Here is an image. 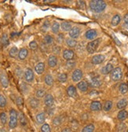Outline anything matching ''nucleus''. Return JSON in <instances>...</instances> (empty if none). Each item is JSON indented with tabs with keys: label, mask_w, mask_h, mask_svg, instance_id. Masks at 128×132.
<instances>
[{
	"label": "nucleus",
	"mask_w": 128,
	"mask_h": 132,
	"mask_svg": "<svg viewBox=\"0 0 128 132\" xmlns=\"http://www.w3.org/2000/svg\"><path fill=\"white\" fill-rule=\"evenodd\" d=\"M46 96V91L44 89H39L36 91V97H43Z\"/></svg>",
	"instance_id": "a18cd8bd"
},
{
	"label": "nucleus",
	"mask_w": 128,
	"mask_h": 132,
	"mask_svg": "<svg viewBox=\"0 0 128 132\" xmlns=\"http://www.w3.org/2000/svg\"><path fill=\"white\" fill-rule=\"evenodd\" d=\"M77 5H78V6L80 9L83 10L85 8V2H83V1H78L77 2Z\"/></svg>",
	"instance_id": "3c124183"
},
{
	"label": "nucleus",
	"mask_w": 128,
	"mask_h": 132,
	"mask_svg": "<svg viewBox=\"0 0 128 132\" xmlns=\"http://www.w3.org/2000/svg\"><path fill=\"white\" fill-rule=\"evenodd\" d=\"M16 103H17L18 105L20 106V107L22 106V105H23V99L21 97H17V100H16Z\"/></svg>",
	"instance_id": "8fccbe9b"
},
{
	"label": "nucleus",
	"mask_w": 128,
	"mask_h": 132,
	"mask_svg": "<svg viewBox=\"0 0 128 132\" xmlns=\"http://www.w3.org/2000/svg\"><path fill=\"white\" fill-rule=\"evenodd\" d=\"M98 36V32L94 29H90L85 33V36L87 39H94Z\"/></svg>",
	"instance_id": "ddd939ff"
},
{
	"label": "nucleus",
	"mask_w": 128,
	"mask_h": 132,
	"mask_svg": "<svg viewBox=\"0 0 128 132\" xmlns=\"http://www.w3.org/2000/svg\"><path fill=\"white\" fill-rule=\"evenodd\" d=\"M1 43L3 44V46L4 47L7 46L10 43L9 42V38H8V36L6 34H3V36H2V39H1Z\"/></svg>",
	"instance_id": "c756f323"
},
{
	"label": "nucleus",
	"mask_w": 128,
	"mask_h": 132,
	"mask_svg": "<svg viewBox=\"0 0 128 132\" xmlns=\"http://www.w3.org/2000/svg\"><path fill=\"white\" fill-rule=\"evenodd\" d=\"M61 29L65 31H69L71 29H72V24L71 23L69 22H67V21H64L61 23Z\"/></svg>",
	"instance_id": "393cba45"
},
{
	"label": "nucleus",
	"mask_w": 128,
	"mask_h": 132,
	"mask_svg": "<svg viewBox=\"0 0 128 132\" xmlns=\"http://www.w3.org/2000/svg\"><path fill=\"white\" fill-rule=\"evenodd\" d=\"M112 107H113V102H112L111 101H107V102H105V103L104 104L103 109H104L105 112H108L109 110H111Z\"/></svg>",
	"instance_id": "c9c22d12"
},
{
	"label": "nucleus",
	"mask_w": 128,
	"mask_h": 132,
	"mask_svg": "<svg viewBox=\"0 0 128 132\" xmlns=\"http://www.w3.org/2000/svg\"><path fill=\"white\" fill-rule=\"evenodd\" d=\"M101 39H94L93 41L90 42L87 46V51H88L89 54H93L96 51L101 43Z\"/></svg>",
	"instance_id": "7ed1b4c3"
},
{
	"label": "nucleus",
	"mask_w": 128,
	"mask_h": 132,
	"mask_svg": "<svg viewBox=\"0 0 128 132\" xmlns=\"http://www.w3.org/2000/svg\"><path fill=\"white\" fill-rule=\"evenodd\" d=\"M120 91L121 94H125L128 92V86L126 84H121L120 86Z\"/></svg>",
	"instance_id": "f704fd0d"
},
{
	"label": "nucleus",
	"mask_w": 128,
	"mask_h": 132,
	"mask_svg": "<svg viewBox=\"0 0 128 132\" xmlns=\"http://www.w3.org/2000/svg\"><path fill=\"white\" fill-rule=\"evenodd\" d=\"M79 123L75 120H72V122H71V130L73 132H76L78 130V129H79Z\"/></svg>",
	"instance_id": "7c9ffc66"
},
{
	"label": "nucleus",
	"mask_w": 128,
	"mask_h": 132,
	"mask_svg": "<svg viewBox=\"0 0 128 132\" xmlns=\"http://www.w3.org/2000/svg\"><path fill=\"white\" fill-rule=\"evenodd\" d=\"M64 39V36H63V34H59L58 35V37H57V42L58 43H61L62 40Z\"/></svg>",
	"instance_id": "864d4df0"
},
{
	"label": "nucleus",
	"mask_w": 128,
	"mask_h": 132,
	"mask_svg": "<svg viewBox=\"0 0 128 132\" xmlns=\"http://www.w3.org/2000/svg\"><path fill=\"white\" fill-rule=\"evenodd\" d=\"M89 84L93 87H99L101 85V80L98 76H93L90 79Z\"/></svg>",
	"instance_id": "0eeeda50"
},
{
	"label": "nucleus",
	"mask_w": 128,
	"mask_h": 132,
	"mask_svg": "<svg viewBox=\"0 0 128 132\" xmlns=\"http://www.w3.org/2000/svg\"><path fill=\"white\" fill-rule=\"evenodd\" d=\"M83 78V72L80 69H75L72 72V79L74 82H79Z\"/></svg>",
	"instance_id": "423d86ee"
},
{
	"label": "nucleus",
	"mask_w": 128,
	"mask_h": 132,
	"mask_svg": "<svg viewBox=\"0 0 128 132\" xmlns=\"http://www.w3.org/2000/svg\"><path fill=\"white\" fill-rule=\"evenodd\" d=\"M90 8L95 13H101L106 8V3L102 0H93L90 2Z\"/></svg>",
	"instance_id": "f257e3e1"
},
{
	"label": "nucleus",
	"mask_w": 128,
	"mask_h": 132,
	"mask_svg": "<svg viewBox=\"0 0 128 132\" xmlns=\"http://www.w3.org/2000/svg\"><path fill=\"white\" fill-rule=\"evenodd\" d=\"M77 87L79 89V90H81L83 92H85L88 89V84L86 81H80L77 84Z\"/></svg>",
	"instance_id": "aec40b11"
},
{
	"label": "nucleus",
	"mask_w": 128,
	"mask_h": 132,
	"mask_svg": "<svg viewBox=\"0 0 128 132\" xmlns=\"http://www.w3.org/2000/svg\"><path fill=\"white\" fill-rule=\"evenodd\" d=\"M29 47L31 50H32V51H36L38 48V44L36 41H31L30 43H29Z\"/></svg>",
	"instance_id": "49530a36"
},
{
	"label": "nucleus",
	"mask_w": 128,
	"mask_h": 132,
	"mask_svg": "<svg viewBox=\"0 0 128 132\" xmlns=\"http://www.w3.org/2000/svg\"><path fill=\"white\" fill-rule=\"evenodd\" d=\"M24 79L27 82H31L34 79V72L31 69H27L24 72Z\"/></svg>",
	"instance_id": "9d476101"
},
{
	"label": "nucleus",
	"mask_w": 128,
	"mask_h": 132,
	"mask_svg": "<svg viewBox=\"0 0 128 132\" xmlns=\"http://www.w3.org/2000/svg\"><path fill=\"white\" fill-rule=\"evenodd\" d=\"M105 59V57L102 54H98V55H95L92 57L91 59V62L93 64H101Z\"/></svg>",
	"instance_id": "9b49d317"
},
{
	"label": "nucleus",
	"mask_w": 128,
	"mask_h": 132,
	"mask_svg": "<svg viewBox=\"0 0 128 132\" xmlns=\"http://www.w3.org/2000/svg\"><path fill=\"white\" fill-rule=\"evenodd\" d=\"M0 46H1V41H0Z\"/></svg>",
	"instance_id": "bf43d9fd"
},
{
	"label": "nucleus",
	"mask_w": 128,
	"mask_h": 132,
	"mask_svg": "<svg viewBox=\"0 0 128 132\" xmlns=\"http://www.w3.org/2000/svg\"><path fill=\"white\" fill-rule=\"evenodd\" d=\"M41 130L42 132H51V129L49 124L47 123H44L42 127H41Z\"/></svg>",
	"instance_id": "c03bdc74"
},
{
	"label": "nucleus",
	"mask_w": 128,
	"mask_h": 132,
	"mask_svg": "<svg viewBox=\"0 0 128 132\" xmlns=\"http://www.w3.org/2000/svg\"><path fill=\"white\" fill-rule=\"evenodd\" d=\"M36 121L39 124H42L45 122V120H46V116H45V113L44 112H40L39 114L36 115Z\"/></svg>",
	"instance_id": "4be33fe9"
},
{
	"label": "nucleus",
	"mask_w": 128,
	"mask_h": 132,
	"mask_svg": "<svg viewBox=\"0 0 128 132\" xmlns=\"http://www.w3.org/2000/svg\"><path fill=\"white\" fill-rule=\"evenodd\" d=\"M0 82L4 88L8 87L9 86V79L6 73L3 70H0Z\"/></svg>",
	"instance_id": "39448f33"
},
{
	"label": "nucleus",
	"mask_w": 128,
	"mask_h": 132,
	"mask_svg": "<svg viewBox=\"0 0 128 132\" xmlns=\"http://www.w3.org/2000/svg\"><path fill=\"white\" fill-rule=\"evenodd\" d=\"M6 104H7L6 98L3 94H0V107L4 108V107H6Z\"/></svg>",
	"instance_id": "ea45409f"
},
{
	"label": "nucleus",
	"mask_w": 128,
	"mask_h": 132,
	"mask_svg": "<svg viewBox=\"0 0 128 132\" xmlns=\"http://www.w3.org/2000/svg\"><path fill=\"white\" fill-rule=\"evenodd\" d=\"M21 90H22L23 93L26 94L28 93V87L27 86V84H25V82H22L21 85Z\"/></svg>",
	"instance_id": "de8ad7c7"
},
{
	"label": "nucleus",
	"mask_w": 128,
	"mask_h": 132,
	"mask_svg": "<svg viewBox=\"0 0 128 132\" xmlns=\"http://www.w3.org/2000/svg\"><path fill=\"white\" fill-rule=\"evenodd\" d=\"M0 121L1 123L5 125L7 123V116L6 112H1L0 113Z\"/></svg>",
	"instance_id": "4c0bfd02"
},
{
	"label": "nucleus",
	"mask_w": 128,
	"mask_h": 132,
	"mask_svg": "<svg viewBox=\"0 0 128 132\" xmlns=\"http://www.w3.org/2000/svg\"><path fill=\"white\" fill-rule=\"evenodd\" d=\"M44 103H45L46 106H47V107H49V108L52 107L54 103V99L53 96L51 94H46L45 96Z\"/></svg>",
	"instance_id": "f8f14e48"
},
{
	"label": "nucleus",
	"mask_w": 128,
	"mask_h": 132,
	"mask_svg": "<svg viewBox=\"0 0 128 132\" xmlns=\"http://www.w3.org/2000/svg\"><path fill=\"white\" fill-rule=\"evenodd\" d=\"M44 80H45V82L46 84L48 85V86H52L54 84V78L50 74H47L45 78H44Z\"/></svg>",
	"instance_id": "a878e982"
},
{
	"label": "nucleus",
	"mask_w": 128,
	"mask_h": 132,
	"mask_svg": "<svg viewBox=\"0 0 128 132\" xmlns=\"http://www.w3.org/2000/svg\"><path fill=\"white\" fill-rule=\"evenodd\" d=\"M66 43L69 47H75V46L77 45V42L75 41V39H68L66 40Z\"/></svg>",
	"instance_id": "79ce46f5"
},
{
	"label": "nucleus",
	"mask_w": 128,
	"mask_h": 132,
	"mask_svg": "<svg viewBox=\"0 0 128 132\" xmlns=\"http://www.w3.org/2000/svg\"><path fill=\"white\" fill-rule=\"evenodd\" d=\"M127 117H128V112H127L126 110H121V111L118 113V115H117V118H118V120H121V121L125 120L127 118Z\"/></svg>",
	"instance_id": "412c9836"
},
{
	"label": "nucleus",
	"mask_w": 128,
	"mask_h": 132,
	"mask_svg": "<svg viewBox=\"0 0 128 132\" xmlns=\"http://www.w3.org/2000/svg\"><path fill=\"white\" fill-rule=\"evenodd\" d=\"M44 42H45L46 44L50 45V44L53 43V42H54V38H53L51 36H50V35H46V36L44 37Z\"/></svg>",
	"instance_id": "a19ab883"
},
{
	"label": "nucleus",
	"mask_w": 128,
	"mask_h": 132,
	"mask_svg": "<svg viewBox=\"0 0 128 132\" xmlns=\"http://www.w3.org/2000/svg\"><path fill=\"white\" fill-rule=\"evenodd\" d=\"M74 57H75V53L72 50L68 49V50H65V51H63V57L67 61L72 60Z\"/></svg>",
	"instance_id": "1a4fd4ad"
},
{
	"label": "nucleus",
	"mask_w": 128,
	"mask_h": 132,
	"mask_svg": "<svg viewBox=\"0 0 128 132\" xmlns=\"http://www.w3.org/2000/svg\"><path fill=\"white\" fill-rule=\"evenodd\" d=\"M94 129H95L94 125L90 123V124H88L86 127H84L83 130H82V132H93Z\"/></svg>",
	"instance_id": "2f4dec72"
},
{
	"label": "nucleus",
	"mask_w": 128,
	"mask_h": 132,
	"mask_svg": "<svg viewBox=\"0 0 128 132\" xmlns=\"http://www.w3.org/2000/svg\"><path fill=\"white\" fill-rule=\"evenodd\" d=\"M44 70H45V64L43 62H39L36 65L35 71L37 74L39 75L42 74L44 72Z\"/></svg>",
	"instance_id": "a211bd4d"
},
{
	"label": "nucleus",
	"mask_w": 128,
	"mask_h": 132,
	"mask_svg": "<svg viewBox=\"0 0 128 132\" xmlns=\"http://www.w3.org/2000/svg\"><path fill=\"white\" fill-rule=\"evenodd\" d=\"M49 27H50V21H46L43 23L42 26V30L43 31H46L48 28H49Z\"/></svg>",
	"instance_id": "09e8293b"
},
{
	"label": "nucleus",
	"mask_w": 128,
	"mask_h": 132,
	"mask_svg": "<svg viewBox=\"0 0 128 132\" xmlns=\"http://www.w3.org/2000/svg\"><path fill=\"white\" fill-rule=\"evenodd\" d=\"M123 21H124V24L128 25V14H126L123 18Z\"/></svg>",
	"instance_id": "5fc2aeb1"
},
{
	"label": "nucleus",
	"mask_w": 128,
	"mask_h": 132,
	"mask_svg": "<svg viewBox=\"0 0 128 132\" xmlns=\"http://www.w3.org/2000/svg\"><path fill=\"white\" fill-rule=\"evenodd\" d=\"M127 103H128V102H127L126 99V98H123V99H121L120 101H119V102H117L116 106H117V108H118L119 109H122L125 108V107L127 105Z\"/></svg>",
	"instance_id": "bb28decb"
},
{
	"label": "nucleus",
	"mask_w": 128,
	"mask_h": 132,
	"mask_svg": "<svg viewBox=\"0 0 128 132\" xmlns=\"http://www.w3.org/2000/svg\"><path fill=\"white\" fill-rule=\"evenodd\" d=\"M123 76V72L121 68L117 67L116 69H113V70L111 72V79L113 81H119L122 79Z\"/></svg>",
	"instance_id": "20e7f679"
},
{
	"label": "nucleus",
	"mask_w": 128,
	"mask_h": 132,
	"mask_svg": "<svg viewBox=\"0 0 128 132\" xmlns=\"http://www.w3.org/2000/svg\"><path fill=\"white\" fill-rule=\"evenodd\" d=\"M79 35H80V29L78 27H73L69 31V36L71 37V39H75L79 36Z\"/></svg>",
	"instance_id": "6e6552de"
},
{
	"label": "nucleus",
	"mask_w": 128,
	"mask_h": 132,
	"mask_svg": "<svg viewBox=\"0 0 128 132\" xmlns=\"http://www.w3.org/2000/svg\"><path fill=\"white\" fill-rule=\"evenodd\" d=\"M62 123V119L61 117H57L53 120V124L54 126H60Z\"/></svg>",
	"instance_id": "37998d69"
},
{
	"label": "nucleus",
	"mask_w": 128,
	"mask_h": 132,
	"mask_svg": "<svg viewBox=\"0 0 128 132\" xmlns=\"http://www.w3.org/2000/svg\"><path fill=\"white\" fill-rule=\"evenodd\" d=\"M54 1L52 0V1H44V3H53Z\"/></svg>",
	"instance_id": "13d9d810"
},
{
	"label": "nucleus",
	"mask_w": 128,
	"mask_h": 132,
	"mask_svg": "<svg viewBox=\"0 0 128 132\" xmlns=\"http://www.w3.org/2000/svg\"><path fill=\"white\" fill-rule=\"evenodd\" d=\"M112 36H113V38L114 39V40H115V42L116 43V44H117V45H119V46H120V45H121V43H120V40L116 37L115 34H112Z\"/></svg>",
	"instance_id": "603ef678"
},
{
	"label": "nucleus",
	"mask_w": 128,
	"mask_h": 132,
	"mask_svg": "<svg viewBox=\"0 0 128 132\" xmlns=\"http://www.w3.org/2000/svg\"><path fill=\"white\" fill-rule=\"evenodd\" d=\"M67 94L71 97H75L76 96V88L74 86H69L67 89Z\"/></svg>",
	"instance_id": "5701e85b"
},
{
	"label": "nucleus",
	"mask_w": 128,
	"mask_h": 132,
	"mask_svg": "<svg viewBox=\"0 0 128 132\" xmlns=\"http://www.w3.org/2000/svg\"><path fill=\"white\" fill-rule=\"evenodd\" d=\"M18 114L15 109H12L10 111V121L9 127L10 129H14L18 125Z\"/></svg>",
	"instance_id": "f03ea898"
},
{
	"label": "nucleus",
	"mask_w": 128,
	"mask_h": 132,
	"mask_svg": "<svg viewBox=\"0 0 128 132\" xmlns=\"http://www.w3.org/2000/svg\"><path fill=\"white\" fill-rule=\"evenodd\" d=\"M18 118H19V121L21 123V124L22 126H25L27 124V119L25 117V116L23 112H20L18 115Z\"/></svg>",
	"instance_id": "c85d7f7f"
},
{
	"label": "nucleus",
	"mask_w": 128,
	"mask_h": 132,
	"mask_svg": "<svg viewBox=\"0 0 128 132\" xmlns=\"http://www.w3.org/2000/svg\"><path fill=\"white\" fill-rule=\"evenodd\" d=\"M51 30H52V31L54 33V34H57V33L60 30V24H59V23L57 22V21H54V24L51 26Z\"/></svg>",
	"instance_id": "473e14b6"
},
{
	"label": "nucleus",
	"mask_w": 128,
	"mask_h": 132,
	"mask_svg": "<svg viewBox=\"0 0 128 132\" xmlns=\"http://www.w3.org/2000/svg\"><path fill=\"white\" fill-rule=\"evenodd\" d=\"M57 79H58V81L59 82H66V80L68 79V76L65 73H61V74L58 75Z\"/></svg>",
	"instance_id": "e433bc0d"
},
{
	"label": "nucleus",
	"mask_w": 128,
	"mask_h": 132,
	"mask_svg": "<svg viewBox=\"0 0 128 132\" xmlns=\"http://www.w3.org/2000/svg\"><path fill=\"white\" fill-rule=\"evenodd\" d=\"M28 54V50L26 48H22V49L20 50L19 52H18V58L20 60L23 61V60H24L27 57Z\"/></svg>",
	"instance_id": "6ab92c4d"
},
{
	"label": "nucleus",
	"mask_w": 128,
	"mask_h": 132,
	"mask_svg": "<svg viewBox=\"0 0 128 132\" xmlns=\"http://www.w3.org/2000/svg\"><path fill=\"white\" fill-rule=\"evenodd\" d=\"M18 48L17 46H13L10 50V51H9V55L10 57H17V55H18Z\"/></svg>",
	"instance_id": "b1692460"
},
{
	"label": "nucleus",
	"mask_w": 128,
	"mask_h": 132,
	"mask_svg": "<svg viewBox=\"0 0 128 132\" xmlns=\"http://www.w3.org/2000/svg\"><path fill=\"white\" fill-rule=\"evenodd\" d=\"M113 70V64L108 63V64H107L105 66H104V67L101 69V73L103 75H107V74L111 73Z\"/></svg>",
	"instance_id": "4468645a"
},
{
	"label": "nucleus",
	"mask_w": 128,
	"mask_h": 132,
	"mask_svg": "<svg viewBox=\"0 0 128 132\" xmlns=\"http://www.w3.org/2000/svg\"><path fill=\"white\" fill-rule=\"evenodd\" d=\"M120 21H121V18H120V16L119 15V14H116V15H115L113 18V19H112V25H113V26H116V25H118L119 24H120Z\"/></svg>",
	"instance_id": "cd10ccee"
},
{
	"label": "nucleus",
	"mask_w": 128,
	"mask_h": 132,
	"mask_svg": "<svg viewBox=\"0 0 128 132\" xmlns=\"http://www.w3.org/2000/svg\"><path fill=\"white\" fill-rule=\"evenodd\" d=\"M117 131L118 132H126L127 131V127L124 123H120L117 127Z\"/></svg>",
	"instance_id": "72a5a7b5"
},
{
	"label": "nucleus",
	"mask_w": 128,
	"mask_h": 132,
	"mask_svg": "<svg viewBox=\"0 0 128 132\" xmlns=\"http://www.w3.org/2000/svg\"><path fill=\"white\" fill-rule=\"evenodd\" d=\"M0 132H6V130L4 128H1V127H0Z\"/></svg>",
	"instance_id": "4d7b16f0"
},
{
	"label": "nucleus",
	"mask_w": 128,
	"mask_h": 132,
	"mask_svg": "<svg viewBox=\"0 0 128 132\" xmlns=\"http://www.w3.org/2000/svg\"><path fill=\"white\" fill-rule=\"evenodd\" d=\"M75 61L74 60H70V61H68L66 62V68L69 69H72L73 68L75 67Z\"/></svg>",
	"instance_id": "58836bf2"
},
{
	"label": "nucleus",
	"mask_w": 128,
	"mask_h": 132,
	"mask_svg": "<svg viewBox=\"0 0 128 132\" xmlns=\"http://www.w3.org/2000/svg\"><path fill=\"white\" fill-rule=\"evenodd\" d=\"M28 103H29V105L32 109H36L39 105V101L36 97H31L28 100Z\"/></svg>",
	"instance_id": "dca6fc26"
},
{
	"label": "nucleus",
	"mask_w": 128,
	"mask_h": 132,
	"mask_svg": "<svg viewBox=\"0 0 128 132\" xmlns=\"http://www.w3.org/2000/svg\"><path fill=\"white\" fill-rule=\"evenodd\" d=\"M101 108H102V105L100 102L94 101L90 104V109L92 111H100L101 110Z\"/></svg>",
	"instance_id": "f3484780"
},
{
	"label": "nucleus",
	"mask_w": 128,
	"mask_h": 132,
	"mask_svg": "<svg viewBox=\"0 0 128 132\" xmlns=\"http://www.w3.org/2000/svg\"><path fill=\"white\" fill-rule=\"evenodd\" d=\"M61 132H71V130L69 128H65V129H63Z\"/></svg>",
	"instance_id": "6e6d98bb"
},
{
	"label": "nucleus",
	"mask_w": 128,
	"mask_h": 132,
	"mask_svg": "<svg viewBox=\"0 0 128 132\" xmlns=\"http://www.w3.org/2000/svg\"><path fill=\"white\" fill-rule=\"evenodd\" d=\"M48 64L51 68L56 67L57 64V58L55 55H50L48 57Z\"/></svg>",
	"instance_id": "2eb2a0df"
}]
</instances>
